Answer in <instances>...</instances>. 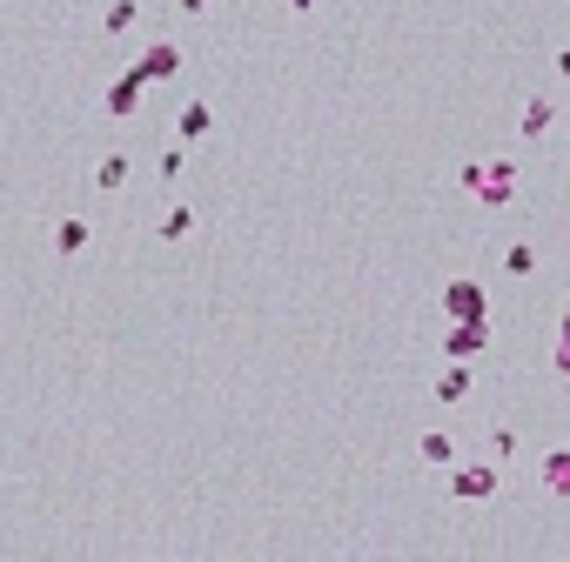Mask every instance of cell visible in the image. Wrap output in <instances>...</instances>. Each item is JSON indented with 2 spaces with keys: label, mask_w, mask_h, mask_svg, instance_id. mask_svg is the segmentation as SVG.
Here are the masks:
<instances>
[{
  "label": "cell",
  "mask_w": 570,
  "mask_h": 562,
  "mask_svg": "<svg viewBox=\"0 0 570 562\" xmlns=\"http://www.w3.org/2000/svg\"><path fill=\"white\" fill-rule=\"evenodd\" d=\"M141 21V8H135V0H114V8H107V21H101V34H128Z\"/></svg>",
  "instance_id": "4fadbf2b"
},
{
  "label": "cell",
  "mask_w": 570,
  "mask_h": 562,
  "mask_svg": "<svg viewBox=\"0 0 570 562\" xmlns=\"http://www.w3.org/2000/svg\"><path fill=\"white\" fill-rule=\"evenodd\" d=\"M477 201H483V208H510V201H517V161H490Z\"/></svg>",
  "instance_id": "277c9868"
},
{
  "label": "cell",
  "mask_w": 570,
  "mask_h": 562,
  "mask_svg": "<svg viewBox=\"0 0 570 562\" xmlns=\"http://www.w3.org/2000/svg\"><path fill=\"white\" fill-rule=\"evenodd\" d=\"M289 8H295V14H309V8H316V0H289Z\"/></svg>",
  "instance_id": "44dd1931"
},
{
  "label": "cell",
  "mask_w": 570,
  "mask_h": 562,
  "mask_svg": "<svg viewBox=\"0 0 570 562\" xmlns=\"http://www.w3.org/2000/svg\"><path fill=\"white\" fill-rule=\"evenodd\" d=\"M557 342H570V308H563V315H557Z\"/></svg>",
  "instance_id": "ac0fdd59"
},
{
  "label": "cell",
  "mask_w": 570,
  "mask_h": 562,
  "mask_svg": "<svg viewBox=\"0 0 570 562\" xmlns=\"http://www.w3.org/2000/svg\"><path fill=\"white\" fill-rule=\"evenodd\" d=\"M208 8V0H181V14H202Z\"/></svg>",
  "instance_id": "d6986e66"
},
{
  "label": "cell",
  "mask_w": 570,
  "mask_h": 562,
  "mask_svg": "<svg viewBox=\"0 0 570 562\" xmlns=\"http://www.w3.org/2000/svg\"><path fill=\"white\" fill-rule=\"evenodd\" d=\"M54 248H61V255H81V248H88V221H81V215H67V221L54 228Z\"/></svg>",
  "instance_id": "7c38bea8"
},
{
  "label": "cell",
  "mask_w": 570,
  "mask_h": 562,
  "mask_svg": "<svg viewBox=\"0 0 570 562\" xmlns=\"http://www.w3.org/2000/svg\"><path fill=\"white\" fill-rule=\"evenodd\" d=\"M135 67L148 74V88H155V80H175L181 74V48H175V40H155V48H141Z\"/></svg>",
  "instance_id": "8992f818"
},
{
  "label": "cell",
  "mask_w": 570,
  "mask_h": 562,
  "mask_svg": "<svg viewBox=\"0 0 570 562\" xmlns=\"http://www.w3.org/2000/svg\"><path fill=\"white\" fill-rule=\"evenodd\" d=\"M550 361H557V375L570 382V342H557V355H550Z\"/></svg>",
  "instance_id": "e0dca14e"
},
{
  "label": "cell",
  "mask_w": 570,
  "mask_h": 562,
  "mask_svg": "<svg viewBox=\"0 0 570 562\" xmlns=\"http://www.w3.org/2000/svg\"><path fill=\"white\" fill-rule=\"evenodd\" d=\"M557 74H563V80H570V48H563V54H557Z\"/></svg>",
  "instance_id": "ffe728a7"
},
{
  "label": "cell",
  "mask_w": 570,
  "mask_h": 562,
  "mask_svg": "<svg viewBox=\"0 0 570 562\" xmlns=\"http://www.w3.org/2000/svg\"><path fill=\"white\" fill-rule=\"evenodd\" d=\"M504 268H510V274H537V248H530V241H517V248L504 255Z\"/></svg>",
  "instance_id": "9a60e30c"
},
{
  "label": "cell",
  "mask_w": 570,
  "mask_h": 562,
  "mask_svg": "<svg viewBox=\"0 0 570 562\" xmlns=\"http://www.w3.org/2000/svg\"><path fill=\"white\" fill-rule=\"evenodd\" d=\"M464 395H470V361H449L436 375V401H464Z\"/></svg>",
  "instance_id": "30bf717a"
},
{
  "label": "cell",
  "mask_w": 570,
  "mask_h": 562,
  "mask_svg": "<svg viewBox=\"0 0 570 562\" xmlns=\"http://www.w3.org/2000/svg\"><path fill=\"white\" fill-rule=\"evenodd\" d=\"M497 482H504L497 462H464V469L449 475V496L456 502H490V496H497Z\"/></svg>",
  "instance_id": "7a4b0ae2"
},
{
  "label": "cell",
  "mask_w": 570,
  "mask_h": 562,
  "mask_svg": "<svg viewBox=\"0 0 570 562\" xmlns=\"http://www.w3.org/2000/svg\"><path fill=\"white\" fill-rule=\"evenodd\" d=\"M544 496H563L570 502V449H550L544 456Z\"/></svg>",
  "instance_id": "9c48e42d"
},
{
  "label": "cell",
  "mask_w": 570,
  "mask_h": 562,
  "mask_svg": "<svg viewBox=\"0 0 570 562\" xmlns=\"http://www.w3.org/2000/svg\"><path fill=\"white\" fill-rule=\"evenodd\" d=\"M483 348H490V321H449V335H443L449 361H477Z\"/></svg>",
  "instance_id": "3957f363"
},
{
  "label": "cell",
  "mask_w": 570,
  "mask_h": 562,
  "mask_svg": "<svg viewBox=\"0 0 570 562\" xmlns=\"http://www.w3.org/2000/svg\"><path fill=\"white\" fill-rule=\"evenodd\" d=\"M208 128H215V107H208V101H188V107L175 114V135H181V141H202Z\"/></svg>",
  "instance_id": "ba28073f"
},
{
  "label": "cell",
  "mask_w": 570,
  "mask_h": 562,
  "mask_svg": "<svg viewBox=\"0 0 570 562\" xmlns=\"http://www.w3.org/2000/svg\"><path fill=\"white\" fill-rule=\"evenodd\" d=\"M550 120H557V107H550L544 94H530L523 114H517V135H523V141H544V135H550Z\"/></svg>",
  "instance_id": "52a82bcc"
},
{
  "label": "cell",
  "mask_w": 570,
  "mask_h": 562,
  "mask_svg": "<svg viewBox=\"0 0 570 562\" xmlns=\"http://www.w3.org/2000/svg\"><path fill=\"white\" fill-rule=\"evenodd\" d=\"M141 88H148V74H141V67H128V74H122V80L107 88V101H101V107H107L114 120H128V114L141 107Z\"/></svg>",
  "instance_id": "5b68a950"
},
{
  "label": "cell",
  "mask_w": 570,
  "mask_h": 562,
  "mask_svg": "<svg viewBox=\"0 0 570 562\" xmlns=\"http://www.w3.org/2000/svg\"><path fill=\"white\" fill-rule=\"evenodd\" d=\"M188 228H195V208H168L162 215V241H181Z\"/></svg>",
  "instance_id": "5bb4252c"
},
{
  "label": "cell",
  "mask_w": 570,
  "mask_h": 562,
  "mask_svg": "<svg viewBox=\"0 0 570 562\" xmlns=\"http://www.w3.org/2000/svg\"><path fill=\"white\" fill-rule=\"evenodd\" d=\"M94 181H101V188H122V181H128V154H107Z\"/></svg>",
  "instance_id": "2e32d148"
},
{
  "label": "cell",
  "mask_w": 570,
  "mask_h": 562,
  "mask_svg": "<svg viewBox=\"0 0 570 562\" xmlns=\"http://www.w3.org/2000/svg\"><path fill=\"white\" fill-rule=\"evenodd\" d=\"M416 456H423V462H430V469H449V462H456V442H449V435H443V429H430V435H423V442H416Z\"/></svg>",
  "instance_id": "8fae6325"
},
{
  "label": "cell",
  "mask_w": 570,
  "mask_h": 562,
  "mask_svg": "<svg viewBox=\"0 0 570 562\" xmlns=\"http://www.w3.org/2000/svg\"><path fill=\"white\" fill-rule=\"evenodd\" d=\"M443 315L449 321H490V289H483V281H449V289H443Z\"/></svg>",
  "instance_id": "6da1fadb"
}]
</instances>
